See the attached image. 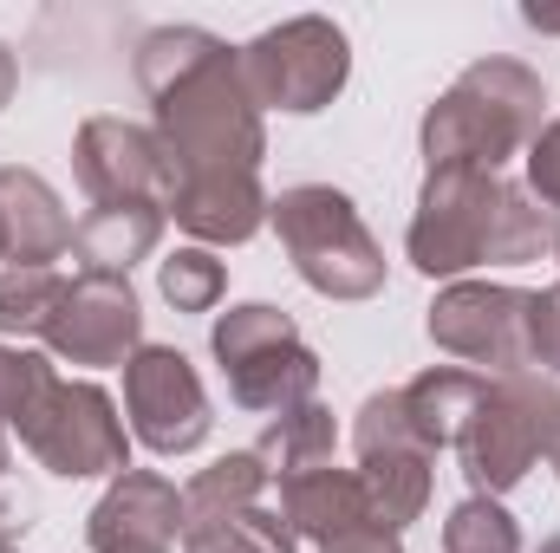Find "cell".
I'll return each mask as SVG.
<instances>
[{"mask_svg":"<svg viewBox=\"0 0 560 553\" xmlns=\"http://www.w3.org/2000/svg\"><path fill=\"white\" fill-rule=\"evenodd\" d=\"M138 85L156 105V138L183 176L215 169H255L268 156L261 105L242 79V52L202 26H156L138 39Z\"/></svg>","mask_w":560,"mask_h":553,"instance_id":"6da1fadb","label":"cell"},{"mask_svg":"<svg viewBox=\"0 0 560 553\" xmlns=\"http://www.w3.org/2000/svg\"><path fill=\"white\" fill-rule=\"evenodd\" d=\"M548 85L522 59H476L430 111H423V163L430 169H502L515 150L541 138Z\"/></svg>","mask_w":560,"mask_h":553,"instance_id":"7a4b0ae2","label":"cell"},{"mask_svg":"<svg viewBox=\"0 0 560 553\" xmlns=\"http://www.w3.org/2000/svg\"><path fill=\"white\" fill-rule=\"evenodd\" d=\"M280 248L293 261V274L326 299H372L385 286V248L372 242L365 215L352 209L346 189L332 183H293L268 202Z\"/></svg>","mask_w":560,"mask_h":553,"instance_id":"3957f363","label":"cell"},{"mask_svg":"<svg viewBox=\"0 0 560 553\" xmlns=\"http://www.w3.org/2000/svg\"><path fill=\"white\" fill-rule=\"evenodd\" d=\"M222 372H229V398L242 411H293V404H313V385H319V358L313 345L293 332V319L268 306V299H248V306H229L209 332Z\"/></svg>","mask_w":560,"mask_h":553,"instance_id":"277c9868","label":"cell"},{"mask_svg":"<svg viewBox=\"0 0 560 553\" xmlns=\"http://www.w3.org/2000/svg\"><path fill=\"white\" fill-rule=\"evenodd\" d=\"M560 423V391L555 378H535V372H515V378H489L476 416L463 423L456 449H463V475L476 482V495H509L541 456H548V436Z\"/></svg>","mask_w":560,"mask_h":553,"instance_id":"5b68a950","label":"cell"},{"mask_svg":"<svg viewBox=\"0 0 560 553\" xmlns=\"http://www.w3.org/2000/svg\"><path fill=\"white\" fill-rule=\"evenodd\" d=\"M242 79L261 111H293V118L326 111L352 79V39L326 13L280 20L242 46Z\"/></svg>","mask_w":560,"mask_h":553,"instance_id":"8992f818","label":"cell"},{"mask_svg":"<svg viewBox=\"0 0 560 553\" xmlns=\"http://www.w3.org/2000/svg\"><path fill=\"white\" fill-rule=\"evenodd\" d=\"M20 443L39 469L66 475V482H85V475H125L131 469V436H125V416L118 404L85 385V378H52L39 391V404L20 423Z\"/></svg>","mask_w":560,"mask_h":553,"instance_id":"52a82bcc","label":"cell"},{"mask_svg":"<svg viewBox=\"0 0 560 553\" xmlns=\"http://www.w3.org/2000/svg\"><path fill=\"white\" fill-rule=\"evenodd\" d=\"M495 202H502V176L489 169H430L418 189V215L405 235L411 268L430 280H456L489 261V235H495Z\"/></svg>","mask_w":560,"mask_h":553,"instance_id":"ba28073f","label":"cell"},{"mask_svg":"<svg viewBox=\"0 0 560 553\" xmlns=\"http://www.w3.org/2000/svg\"><path fill=\"white\" fill-rule=\"evenodd\" d=\"M430 345L476 365V378H515L535 372L528 358V293L502 280H450L430 299Z\"/></svg>","mask_w":560,"mask_h":553,"instance_id":"9c48e42d","label":"cell"},{"mask_svg":"<svg viewBox=\"0 0 560 553\" xmlns=\"http://www.w3.org/2000/svg\"><path fill=\"white\" fill-rule=\"evenodd\" d=\"M352 449H359V489L372 508V528L398 534L430 508V449L405 416V391H372L352 423Z\"/></svg>","mask_w":560,"mask_h":553,"instance_id":"30bf717a","label":"cell"},{"mask_svg":"<svg viewBox=\"0 0 560 553\" xmlns=\"http://www.w3.org/2000/svg\"><path fill=\"white\" fill-rule=\"evenodd\" d=\"M72 169H79V189L98 202V209H118V202H138V209H163L170 215V196H176V163L163 138L150 125L131 118H85L79 143H72Z\"/></svg>","mask_w":560,"mask_h":553,"instance_id":"8fae6325","label":"cell"},{"mask_svg":"<svg viewBox=\"0 0 560 553\" xmlns=\"http://www.w3.org/2000/svg\"><path fill=\"white\" fill-rule=\"evenodd\" d=\"M125 411L131 436L156 456H189L209 436V391L196 378V365L176 345H138L125 365Z\"/></svg>","mask_w":560,"mask_h":553,"instance_id":"7c38bea8","label":"cell"},{"mask_svg":"<svg viewBox=\"0 0 560 553\" xmlns=\"http://www.w3.org/2000/svg\"><path fill=\"white\" fill-rule=\"evenodd\" d=\"M46 345L66 365H85V372L131 365V352L143 345V306L131 293V280H118V274L66 280V299H59V319H52Z\"/></svg>","mask_w":560,"mask_h":553,"instance_id":"4fadbf2b","label":"cell"},{"mask_svg":"<svg viewBox=\"0 0 560 553\" xmlns=\"http://www.w3.org/2000/svg\"><path fill=\"white\" fill-rule=\"evenodd\" d=\"M85 541H92V553H176V541H183L176 482H163L156 469L112 475V489L98 495V508L85 521Z\"/></svg>","mask_w":560,"mask_h":553,"instance_id":"5bb4252c","label":"cell"},{"mask_svg":"<svg viewBox=\"0 0 560 553\" xmlns=\"http://www.w3.org/2000/svg\"><path fill=\"white\" fill-rule=\"evenodd\" d=\"M170 215L202 242V248H235L261 235L268 222V189L255 169H215V176H183L170 196Z\"/></svg>","mask_w":560,"mask_h":553,"instance_id":"9a60e30c","label":"cell"},{"mask_svg":"<svg viewBox=\"0 0 560 553\" xmlns=\"http://www.w3.org/2000/svg\"><path fill=\"white\" fill-rule=\"evenodd\" d=\"M0 242H7V268H46L72 248V215L59 209V189L39 169L20 163L0 169Z\"/></svg>","mask_w":560,"mask_h":553,"instance_id":"2e32d148","label":"cell"},{"mask_svg":"<svg viewBox=\"0 0 560 553\" xmlns=\"http://www.w3.org/2000/svg\"><path fill=\"white\" fill-rule=\"evenodd\" d=\"M280 521H287L293 541H319V548L339 541V534H352V528H365L372 508H365L359 469H332V462H319V469L287 475V482H280Z\"/></svg>","mask_w":560,"mask_h":553,"instance_id":"e0dca14e","label":"cell"},{"mask_svg":"<svg viewBox=\"0 0 560 553\" xmlns=\"http://www.w3.org/2000/svg\"><path fill=\"white\" fill-rule=\"evenodd\" d=\"M156 242H163V209H138V202L92 209L85 222H72V255L85 261V274L131 280L143 255H156Z\"/></svg>","mask_w":560,"mask_h":553,"instance_id":"ac0fdd59","label":"cell"},{"mask_svg":"<svg viewBox=\"0 0 560 553\" xmlns=\"http://www.w3.org/2000/svg\"><path fill=\"white\" fill-rule=\"evenodd\" d=\"M482 391H489V378H476V372H463V365H430L423 378L405 385V416H411V430L423 436L430 456H436V449H456V436H463V423L476 416Z\"/></svg>","mask_w":560,"mask_h":553,"instance_id":"d6986e66","label":"cell"},{"mask_svg":"<svg viewBox=\"0 0 560 553\" xmlns=\"http://www.w3.org/2000/svg\"><path fill=\"white\" fill-rule=\"evenodd\" d=\"M268 495V469L255 449H235L222 462H209L189 489H183V534L202 528V521H222V515H242V508H261Z\"/></svg>","mask_w":560,"mask_h":553,"instance_id":"ffe728a7","label":"cell"},{"mask_svg":"<svg viewBox=\"0 0 560 553\" xmlns=\"http://www.w3.org/2000/svg\"><path fill=\"white\" fill-rule=\"evenodd\" d=\"M332 443H339L332 411L313 398V404H293V411H280L275 423L261 430L255 456H261L268 482H287V475H300V469H319V462H332Z\"/></svg>","mask_w":560,"mask_h":553,"instance_id":"44dd1931","label":"cell"},{"mask_svg":"<svg viewBox=\"0 0 560 553\" xmlns=\"http://www.w3.org/2000/svg\"><path fill=\"white\" fill-rule=\"evenodd\" d=\"M560 242V215L548 202H535L522 183H502V202H495V235H489V261L495 268H522V261H541L555 255Z\"/></svg>","mask_w":560,"mask_h":553,"instance_id":"7402d4cb","label":"cell"},{"mask_svg":"<svg viewBox=\"0 0 560 553\" xmlns=\"http://www.w3.org/2000/svg\"><path fill=\"white\" fill-rule=\"evenodd\" d=\"M66 280L52 268H0V332L7 339H46L59 319Z\"/></svg>","mask_w":560,"mask_h":553,"instance_id":"603a6c76","label":"cell"},{"mask_svg":"<svg viewBox=\"0 0 560 553\" xmlns=\"http://www.w3.org/2000/svg\"><path fill=\"white\" fill-rule=\"evenodd\" d=\"M183 553H293L287 521L268 508H242V515H222V521H202L183 534Z\"/></svg>","mask_w":560,"mask_h":553,"instance_id":"cb8c5ba5","label":"cell"},{"mask_svg":"<svg viewBox=\"0 0 560 553\" xmlns=\"http://www.w3.org/2000/svg\"><path fill=\"white\" fill-rule=\"evenodd\" d=\"M443 553H522V528L495 495H469L443 521Z\"/></svg>","mask_w":560,"mask_h":553,"instance_id":"d4e9b609","label":"cell"},{"mask_svg":"<svg viewBox=\"0 0 560 553\" xmlns=\"http://www.w3.org/2000/svg\"><path fill=\"white\" fill-rule=\"evenodd\" d=\"M156 286L176 313H215L222 286H229V268L209 255V248H176L163 268H156Z\"/></svg>","mask_w":560,"mask_h":553,"instance_id":"484cf974","label":"cell"},{"mask_svg":"<svg viewBox=\"0 0 560 553\" xmlns=\"http://www.w3.org/2000/svg\"><path fill=\"white\" fill-rule=\"evenodd\" d=\"M52 378H59V372H52L39 352L0 345V423H26V411L39 404V391H46Z\"/></svg>","mask_w":560,"mask_h":553,"instance_id":"4316f807","label":"cell"},{"mask_svg":"<svg viewBox=\"0 0 560 553\" xmlns=\"http://www.w3.org/2000/svg\"><path fill=\"white\" fill-rule=\"evenodd\" d=\"M528 358L560 372V280L548 293H528Z\"/></svg>","mask_w":560,"mask_h":553,"instance_id":"83f0119b","label":"cell"},{"mask_svg":"<svg viewBox=\"0 0 560 553\" xmlns=\"http://www.w3.org/2000/svg\"><path fill=\"white\" fill-rule=\"evenodd\" d=\"M528 196L560 215V118L541 125V138L528 143Z\"/></svg>","mask_w":560,"mask_h":553,"instance_id":"f1b7e54d","label":"cell"},{"mask_svg":"<svg viewBox=\"0 0 560 553\" xmlns=\"http://www.w3.org/2000/svg\"><path fill=\"white\" fill-rule=\"evenodd\" d=\"M319 553H405L398 548V534H385V528H352V534H339V541H326Z\"/></svg>","mask_w":560,"mask_h":553,"instance_id":"f546056e","label":"cell"},{"mask_svg":"<svg viewBox=\"0 0 560 553\" xmlns=\"http://www.w3.org/2000/svg\"><path fill=\"white\" fill-rule=\"evenodd\" d=\"M13 85H20V59H13V46L0 39V111L13 105Z\"/></svg>","mask_w":560,"mask_h":553,"instance_id":"4dcf8cb0","label":"cell"},{"mask_svg":"<svg viewBox=\"0 0 560 553\" xmlns=\"http://www.w3.org/2000/svg\"><path fill=\"white\" fill-rule=\"evenodd\" d=\"M522 20H528L535 33H560V7H541V0H528V7H522Z\"/></svg>","mask_w":560,"mask_h":553,"instance_id":"1f68e13d","label":"cell"},{"mask_svg":"<svg viewBox=\"0 0 560 553\" xmlns=\"http://www.w3.org/2000/svg\"><path fill=\"white\" fill-rule=\"evenodd\" d=\"M7 534H13V502H7V489H0V548H7Z\"/></svg>","mask_w":560,"mask_h":553,"instance_id":"d6a6232c","label":"cell"},{"mask_svg":"<svg viewBox=\"0 0 560 553\" xmlns=\"http://www.w3.org/2000/svg\"><path fill=\"white\" fill-rule=\"evenodd\" d=\"M548 462H555V475H560V423H555V436H548Z\"/></svg>","mask_w":560,"mask_h":553,"instance_id":"836d02e7","label":"cell"},{"mask_svg":"<svg viewBox=\"0 0 560 553\" xmlns=\"http://www.w3.org/2000/svg\"><path fill=\"white\" fill-rule=\"evenodd\" d=\"M0 482H7V436H0Z\"/></svg>","mask_w":560,"mask_h":553,"instance_id":"e575fe53","label":"cell"},{"mask_svg":"<svg viewBox=\"0 0 560 553\" xmlns=\"http://www.w3.org/2000/svg\"><path fill=\"white\" fill-rule=\"evenodd\" d=\"M541 553H560V534H555V541H541Z\"/></svg>","mask_w":560,"mask_h":553,"instance_id":"d590c367","label":"cell"},{"mask_svg":"<svg viewBox=\"0 0 560 553\" xmlns=\"http://www.w3.org/2000/svg\"><path fill=\"white\" fill-rule=\"evenodd\" d=\"M0 261H7V242H0Z\"/></svg>","mask_w":560,"mask_h":553,"instance_id":"8d00e7d4","label":"cell"},{"mask_svg":"<svg viewBox=\"0 0 560 553\" xmlns=\"http://www.w3.org/2000/svg\"><path fill=\"white\" fill-rule=\"evenodd\" d=\"M0 553H20V548H0Z\"/></svg>","mask_w":560,"mask_h":553,"instance_id":"74e56055","label":"cell"},{"mask_svg":"<svg viewBox=\"0 0 560 553\" xmlns=\"http://www.w3.org/2000/svg\"><path fill=\"white\" fill-rule=\"evenodd\" d=\"M555 255H560V242H555Z\"/></svg>","mask_w":560,"mask_h":553,"instance_id":"f35d334b","label":"cell"}]
</instances>
